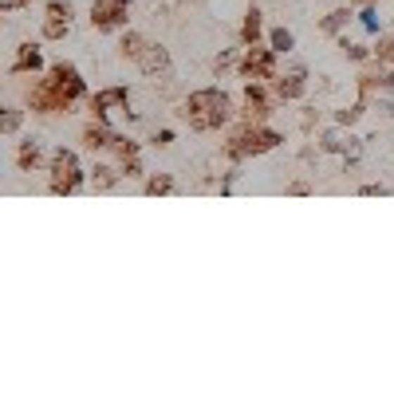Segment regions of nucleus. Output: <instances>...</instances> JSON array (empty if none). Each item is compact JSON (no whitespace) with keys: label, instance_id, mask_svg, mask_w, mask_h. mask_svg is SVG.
<instances>
[{"label":"nucleus","instance_id":"nucleus-29","mask_svg":"<svg viewBox=\"0 0 394 394\" xmlns=\"http://www.w3.org/2000/svg\"><path fill=\"white\" fill-rule=\"evenodd\" d=\"M229 63H233V56H229V51H221V56H217V63H213V68L221 71V68H229Z\"/></svg>","mask_w":394,"mask_h":394},{"label":"nucleus","instance_id":"nucleus-25","mask_svg":"<svg viewBox=\"0 0 394 394\" xmlns=\"http://www.w3.org/2000/svg\"><path fill=\"white\" fill-rule=\"evenodd\" d=\"M374 56H379V59H390L394 56V44H390V39H383V44L374 48Z\"/></svg>","mask_w":394,"mask_h":394},{"label":"nucleus","instance_id":"nucleus-13","mask_svg":"<svg viewBox=\"0 0 394 394\" xmlns=\"http://www.w3.org/2000/svg\"><path fill=\"white\" fill-rule=\"evenodd\" d=\"M16 166L24 170V174H32V170L39 166V142L36 138H24L20 142V154H16Z\"/></svg>","mask_w":394,"mask_h":394},{"label":"nucleus","instance_id":"nucleus-21","mask_svg":"<svg viewBox=\"0 0 394 394\" xmlns=\"http://www.w3.org/2000/svg\"><path fill=\"white\" fill-rule=\"evenodd\" d=\"M0 130H4V134H16V130H20V110H8L4 122H0Z\"/></svg>","mask_w":394,"mask_h":394},{"label":"nucleus","instance_id":"nucleus-28","mask_svg":"<svg viewBox=\"0 0 394 394\" xmlns=\"http://www.w3.org/2000/svg\"><path fill=\"white\" fill-rule=\"evenodd\" d=\"M154 142H158V146H170V142H174V130H158Z\"/></svg>","mask_w":394,"mask_h":394},{"label":"nucleus","instance_id":"nucleus-12","mask_svg":"<svg viewBox=\"0 0 394 394\" xmlns=\"http://www.w3.org/2000/svg\"><path fill=\"white\" fill-rule=\"evenodd\" d=\"M304 79H307L304 68H296L292 75H284L280 83H276V95L284 99V103H288V99H300V95H304Z\"/></svg>","mask_w":394,"mask_h":394},{"label":"nucleus","instance_id":"nucleus-30","mask_svg":"<svg viewBox=\"0 0 394 394\" xmlns=\"http://www.w3.org/2000/svg\"><path fill=\"white\" fill-rule=\"evenodd\" d=\"M20 4H28V0H0V8H4V12H12V8H20Z\"/></svg>","mask_w":394,"mask_h":394},{"label":"nucleus","instance_id":"nucleus-16","mask_svg":"<svg viewBox=\"0 0 394 394\" xmlns=\"http://www.w3.org/2000/svg\"><path fill=\"white\" fill-rule=\"evenodd\" d=\"M115 182H118V174L110 166H95V170H91V186H95V189H110Z\"/></svg>","mask_w":394,"mask_h":394},{"label":"nucleus","instance_id":"nucleus-26","mask_svg":"<svg viewBox=\"0 0 394 394\" xmlns=\"http://www.w3.org/2000/svg\"><path fill=\"white\" fill-rule=\"evenodd\" d=\"M343 48H347V56H351V59H367V48H363V44H343Z\"/></svg>","mask_w":394,"mask_h":394},{"label":"nucleus","instance_id":"nucleus-5","mask_svg":"<svg viewBox=\"0 0 394 394\" xmlns=\"http://www.w3.org/2000/svg\"><path fill=\"white\" fill-rule=\"evenodd\" d=\"M48 174H51V193H75V189L87 182V174H83V166H79V158L71 154V150H63V146L51 154Z\"/></svg>","mask_w":394,"mask_h":394},{"label":"nucleus","instance_id":"nucleus-8","mask_svg":"<svg viewBox=\"0 0 394 394\" xmlns=\"http://www.w3.org/2000/svg\"><path fill=\"white\" fill-rule=\"evenodd\" d=\"M71 24V4L68 0H48V20H44V36L48 39H63Z\"/></svg>","mask_w":394,"mask_h":394},{"label":"nucleus","instance_id":"nucleus-14","mask_svg":"<svg viewBox=\"0 0 394 394\" xmlns=\"http://www.w3.org/2000/svg\"><path fill=\"white\" fill-rule=\"evenodd\" d=\"M110 138H115V134H110L103 122H95V127L83 130V142H87V150H107V146H110Z\"/></svg>","mask_w":394,"mask_h":394},{"label":"nucleus","instance_id":"nucleus-1","mask_svg":"<svg viewBox=\"0 0 394 394\" xmlns=\"http://www.w3.org/2000/svg\"><path fill=\"white\" fill-rule=\"evenodd\" d=\"M79 95H83L79 71L71 68V63H56V68L48 71V79L32 91L28 103H32V110H39V115H56V110H68Z\"/></svg>","mask_w":394,"mask_h":394},{"label":"nucleus","instance_id":"nucleus-27","mask_svg":"<svg viewBox=\"0 0 394 394\" xmlns=\"http://www.w3.org/2000/svg\"><path fill=\"white\" fill-rule=\"evenodd\" d=\"M122 170H127V177H138V174H142V166H138V158H127V162H122Z\"/></svg>","mask_w":394,"mask_h":394},{"label":"nucleus","instance_id":"nucleus-3","mask_svg":"<svg viewBox=\"0 0 394 394\" xmlns=\"http://www.w3.org/2000/svg\"><path fill=\"white\" fill-rule=\"evenodd\" d=\"M118 48H122V56H127V59H134V63L146 71V75H170V51L158 48V44H150L146 36L127 32Z\"/></svg>","mask_w":394,"mask_h":394},{"label":"nucleus","instance_id":"nucleus-2","mask_svg":"<svg viewBox=\"0 0 394 394\" xmlns=\"http://www.w3.org/2000/svg\"><path fill=\"white\" fill-rule=\"evenodd\" d=\"M182 115H186V122L193 130H217V127H225V122H229V115H233V103H229L225 91L205 87V91H193V95L186 99Z\"/></svg>","mask_w":394,"mask_h":394},{"label":"nucleus","instance_id":"nucleus-4","mask_svg":"<svg viewBox=\"0 0 394 394\" xmlns=\"http://www.w3.org/2000/svg\"><path fill=\"white\" fill-rule=\"evenodd\" d=\"M280 142H284V134H280V130L245 127V130H236V134L229 138V158H256V154H268V150H276Z\"/></svg>","mask_w":394,"mask_h":394},{"label":"nucleus","instance_id":"nucleus-19","mask_svg":"<svg viewBox=\"0 0 394 394\" xmlns=\"http://www.w3.org/2000/svg\"><path fill=\"white\" fill-rule=\"evenodd\" d=\"M292 48H296L292 32H288V28H276L272 32V51H292Z\"/></svg>","mask_w":394,"mask_h":394},{"label":"nucleus","instance_id":"nucleus-15","mask_svg":"<svg viewBox=\"0 0 394 394\" xmlns=\"http://www.w3.org/2000/svg\"><path fill=\"white\" fill-rule=\"evenodd\" d=\"M241 39H245L248 48H253L256 39H260V12H256V8L245 16V28H241Z\"/></svg>","mask_w":394,"mask_h":394},{"label":"nucleus","instance_id":"nucleus-17","mask_svg":"<svg viewBox=\"0 0 394 394\" xmlns=\"http://www.w3.org/2000/svg\"><path fill=\"white\" fill-rule=\"evenodd\" d=\"M170 189H174V177H170V174H154L146 182V193L150 197H162V193H170Z\"/></svg>","mask_w":394,"mask_h":394},{"label":"nucleus","instance_id":"nucleus-10","mask_svg":"<svg viewBox=\"0 0 394 394\" xmlns=\"http://www.w3.org/2000/svg\"><path fill=\"white\" fill-rule=\"evenodd\" d=\"M268 115V103H265V87H260V83H248L245 87V118L248 122H260V118Z\"/></svg>","mask_w":394,"mask_h":394},{"label":"nucleus","instance_id":"nucleus-6","mask_svg":"<svg viewBox=\"0 0 394 394\" xmlns=\"http://www.w3.org/2000/svg\"><path fill=\"white\" fill-rule=\"evenodd\" d=\"M127 8H130V0H95L91 4V24L99 32H115L127 24Z\"/></svg>","mask_w":394,"mask_h":394},{"label":"nucleus","instance_id":"nucleus-23","mask_svg":"<svg viewBox=\"0 0 394 394\" xmlns=\"http://www.w3.org/2000/svg\"><path fill=\"white\" fill-rule=\"evenodd\" d=\"M359 115H363V103H355L351 110H339V122H343V127H347V122H355V118H359Z\"/></svg>","mask_w":394,"mask_h":394},{"label":"nucleus","instance_id":"nucleus-22","mask_svg":"<svg viewBox=\"0 0 394 394\" xmlns=\"http://www.w3.org/2000/svg\"><path fill=\"white\" fill-rule=\"evenodd\" d=\"M324 150H331V154H339V150H343V138L335 134V130H327V134H324Z\"/></svg>","mask_w":394,"mask_h":394},{"label":"nucleus","instance_id":"nucleus-11","mask_svg":"<svg viewBox=\"0 0 394 394\" xmlns=\"http://www.w3.org/2000/svg\"><path fill=\"white\" fill-rule=\"evenodd\" d=\"M44 68V56H39V48L36 44H20V51H16V59H12V75H20V71H39Z\"/></svg>","mask_w":394,"mask_h":394},{"label":"nucleus","instance_id":"nucleus-18","mask_svg":"<svg viewBox=\"0 0 394 394\" xmlns=\"http://www.w3.org/2000/svg\"><path fill=\"white\" fill-rule=\"evenodd\" d=\"M110 146H115V154L127 162V158H138V142H130V138H122V134H115L110 138Z\"/></svg>","mask_w":394,"mask_h":394},{"label":"nucleus","instance_id":"nucleus-9","mask_svg":"<svg viewBox=\"0 0 394 394\" xmlns=\"http://www.w3.org/2000/svg\"><path fill=\"white\" fill-rule=\"evenodd\" d=\"M115 107H127V87H107V91H95V99H91L95 122H103V127H107V115H110Z\"/></svg>","mask_w":394,"mask_h":394},{"label":"nucleus","instance_id":"nucleus-20","mask_svg":"<svg viewBox=\"0 0 394 394\" xmlns=\"http://www.w3.org/2000/svg\"><path fill=\"white\" fill-rule=\"evenodd\" d=\"M347 20H351V12H347V8L331 12V16L324 20V32H339V28H343V24H347Z\"/></svg>","mask_w":394,"mask_h":394},{"label":"nucleus","instance_id":"nucleus-7","mask_svg":"<svg viewBox=\"0 0 394 394\" xmlns=\"http://www.w3.org/2000/svg\"><path fill=\"white\" fill-rule=\"evenodd\" d=\"M276 71V59L268 48H260V44H253V48L245 51V59H241V75L245 79H272Z\"/></svg>","mask_w":394,"mask_h":394},{"label":"nucleus","instance_id":"nucleus-24","mask_svg":"<svg viewBox=\"0 0 394 394\" xmlns=\"http://www.w3.org/2000/svg\"><path fill=\"white\" fill-rule=\"evenodd\" d=\"M359 20H363V28H367V32H379V16H374V8H367Z\"/></svg>","mask_w":394,"mask_h":394}]
</instances>
